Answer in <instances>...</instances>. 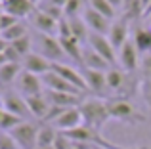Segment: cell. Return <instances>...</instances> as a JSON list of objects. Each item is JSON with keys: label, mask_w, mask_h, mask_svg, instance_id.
Instances as JSON below:
<instances>
[{"label": "cell", "mask_w": 151, "mask_h": 149, "mask_svg": "<svg viewBox=\"0 0 151 149\" xmlns=\"http://www.w3.org/2000/svg\"><path fill=\"white\" fill-rule=\"evenodd\" d=\"M117 65L128 74H136V71L140 69V65H142L140 52H138V48L134 46L132 38L117 52Z\"/></svg>", "instance_id": "52a82bcc"}, {"label": "cell", "mask_w": 151, "mask_h": 149, "mask_svg": "<svg viewBox=\"0 0 151 149\" xmlns=\"http://www.w3.org/2000/svg\"><path fill=\"white\" fill-rule=\"evenodd\" d=\"M38 128L40 124L33 120H23L17 128L10 132L12 138L17 142L19 149H37V140H38Z\"/></svg>", "instance_id": "5b68a950"}, {"label": "cell", "mask_w": 151, "mask_h": 149, "mask_svg": "<svg viewBox=\"0 0 151 149\" xmlns=\"http://www.w3.org/2000/svg\"><path fill=\"white\" fill-rule=\"evenodd\" d=\"M29 23L37 29V33H42V34H52V37H58V23L54 17H50L48 14H44V11H40L37 8V10L31 14L29 17Z\"/></svg>", "instance_id": "5bb4252c"}, {"label": "cell", "mask_w": 151, "mask_h": 149, "mask_svg": "<svg viewBox=\"0 0 151 149\" xmlns=\"http://www.w3.org/2000/svg\"><path fill=\"white\" fill-rule=\"evenodd\" d=\"M21 19H17L15 15L12 14H6V11H2L0 14V33H4V31H8L10 27H14L15 23H19Z\"/></svg>", "instance_id": "4dcf8cb0"}, {"label": "cell", "mask_w": 151, "mask_h": 149, "mask_svg": "<svg viewBox=\"0 0 151 149\" xmlns=\"http://www.w3.org/2000/svg\"><path fill=\"white\" fill-rule=\"evenodd\" d=\"M71 147H73V142H71L63 132H59L55 142H54V149H71Z\"/></svg>", "instance_id": "d6a6232c"}, {"label": "cell", "mask_w": 151, "mask_h": 149, "mask_svg": "<svg viewBox=\"0 0 151 149\" xmlns=\"http://www.w3.org/2000/svg\"><path fill=\"white\" fill-rule=\"evenodd\" d=\"M2 107L6 109L8 113L17 115L19 119H23V120L33 119V115H31V111H29V105H27V100L14 88V86H12V88H4Z\"/></svg>", "instance_id": "277c9868"}, {"label": "cell", "mask_w": 151, "mask_h": 149, "mask_svg": "<svg viewBox=\"0 0 151 149\" xmlns=\"http://www.w3.org/2000/svg\"><path fill=\"white\" fill-rule=\"evenodd\" d=\"M82 115H81V109L78 107H71V109H65L63 115L59 117L58 120L52 122V126L55 128L58 132H69V130H75V128L82 126Z\"/></svg>", "instance_id": "9a60e30c"}, {"label": "cell", "mask_w": 151, "mask_h": 149, "mask_svg": "<svg viewBox=\"0 0 151 149\" xmlns=\"http://www.w3.org/2000/svg\"><path fill=\"white\" fill-rule=\"evenodd\" d=\"M8 46H10V44H8V42L4 40L2 37H0V54H4V52H6V48H8Z\"/></svg>", "instance_id": "e575fe53"}, {"label": "cell", "mask_w": 151, "mask_h": 149, "mask_svg": "<svg viewBox=\"0 0 151 149\" xmlns=\"http://www.w3.org/2000/svg\"><path fill=\"white\" fill-rule=\"evenodd\" d=\"M149 19H151V15H149Z\"/></svg>", "instance_id": "b9f144b4"}, {"label": "cell", "mask_w": 151, "mask_h": 149, "mask_svg": "<svg viewBox=\"0 0 151 149\" xmlns=\"http://www.w3.org/2000/svg\"><path fill=\"white\" fill-rule=\"evenodd\" d=\"M37 52L42 54L52 63H65V59H69L59 38L52 37V34H42V33L37 34Z\"/></svg>", "instance_id": "3957f363"}, {"label": "cell", "mask_w": 151, "mask_h": 149, "mask_svg": "<svg viewBox=\"0 0 151 149\" xmlns=\"http://www.w3.org/2000/svg\"><path fill=\"white\" fill-rule=\"evenodd\" d=\"M81 67H84V69H94V71H103V73H107L113 65L109 63V61L105 59V57H101L100 54L96 52V50H92L88 44L82 48V65Z\"/></svg>", "instance_id": "d6986e66"}, {"label": "cell", "mask_w": 151, "mask_h": 149, "mask_svg": "<svg viewBox=\"0 0 151 149\" xmlns=\"http://www.w3.org/2000/svg\"><path fill=\"white\" fill-rule=\"evenodd\" d=\"M130 34H132V31H130V17L122 15V17H117L111 23L107 38H109V42L113 44V48L119 52V50L130 40Z\"/></svg>", "instance_id": "9c48e42d"}, {"label": "cell", "mask_w": 151, "mask_h": 149, "mask_svg": "<svg viewBox=\"0 0 151 149\" xmlns=\"http://www.w3.org/2000/svg\"><path fill=\"white\" fill-rule=\"evenodd\" d=\"M2 97H4V86H0V107H2Z\"/></svg>", "instance_id": "8d00e7d4"}, {"label": "cell", "mask_w": 151, "mask_h": 149, "mask_svg": "<svg viewBox=\"0 0 151 149\" xmlns=\"http://www.w3.org/2000/svg\"><path fill=\"white\" fill-rule=\"evenodd\" d=\"M14 88L21 94L23 97H31V96H38V94H44V82H42V77H37V74L29 73V71H21V74L17 77Z\"/></svg>", "instance_id": "ba28073f"}, {"label": "cell", "mask_w": 151, "mask_h": 149, "mask_svg": "<svg viewBox=\"0 0 151 149\" xmlns=\"http://www.w3.org/2000/svg\"><path fill=\"white\" fill-rule=\"evenodd\" d=\"M59 42H61L67 57H69L71 61H77V63L82 65V48H84V46H82L77 38H73V37L71 38H59Z\"/></svg>", "instance_id": "cb8c5ba5"}, {"label": "cell", "mask_w": 151, "mask_h": 149, "mask_svg": "<svg viewBox=\"0 0 151 149\" xmlns=\"http://www.w3.org/2000/svg\"><path fill=\"white\" fill-rule=\"evenodd\" d=\"M0 14H2V11H0Z\"/></svg>", "instance_id": "7bdbcfd3"}, {"label": "cell", "mask_w": 151, "mask_h": 149, "mask_svg": "<svg viewBox=\"0 0 151 149\" xmlns=\"http://www.w3.org/2000/svg\"><path fill=\"white\" fill-rule=\"evenodd\" d=\"M42 82H44V88L46 90H52V92H65V94H82V96H86L84 92H81V90L77 88V86H73L71 82H67L63 77H59L55 71H50L46 73L44 77H42Z\"/></svg>", "instance_id": "2e32d148"}, {"label": "cell", "mask_w": 151, "mask_h": 149, "mask_svg": "<svg viewBox=\"0 0 151 149\" xmlns=\"http://www.w3.org/2000/svg\"><path fill=\"white\" fill-rule=\"evenodd\" d=\"M86 44L90 46L92 50H96L101 57H105L113 67H119L117 65V50L113 48V44L109 42V38L105 34H98V33H90Z\"/></svg>", "instance_id": "30bf717a"}, {"label": "cell", "mask_w": 151, "mask_h": 149, "mask_svg": "<svg viewBox=\"0 0 151 149\" xmlns=\"http://www.w3.org/2000/svg\"><path fill=\"white\" fill-rule=\"evenodd\" d=\"M0 149H19L17 142L12 138L10 132H0Z\"/></svg>", "instance_id": "1f68e13d"}, {"label": "cell", "mask_w": 151, "mask_h": 149, "mask_svg": "<svg viewBox=\"0 0 151 149\" xmlns=\"http://www.w3.org/2000/svg\"><path fill=\"white\" fill-rule=\"evenodd\" d=\"M88 6L92 8V10H96L98 14L105 15V17L111 19V21H115V19H117V10H115V8L111 6L107 0H88Z\"/></svg>", "instance_id": "4316f807"}, {"label": "cell", "mask_w": 151, "mask_h": 149, "mask_svg": "<svg viewBox=\"0 0 151 149\" xmlns=\"http://www.w3.org/2000/svg\"><path fill=\"white\" fill-rule=\"evenodd\" d=\"M23 122V119H19L17 115H12V113H4V117L0 119V132H12L14 128H17Z\"/></svg>", "instance_id": "f546056e"}, {"label": "cell", "mask_w": 151, "mask_h": 149, "mask_svg": "<svg viewBox=\"0 0 151 149\" xmlns=\"http://www.w3.org/2000/svg\"><path fill=\"white\" fill-rule=\"evenodd\" d=\"M52 71H55L59 74V77H63L67 82H71L73 86H77L81 92L88 94V88H86V82H84V77H82V73L78 71V69L71 67L69 63H54V67H52Z\"/></svg>", "instance_id": "ac0fdd59"}, {"label": "cell", "mask_w": 151, "mask_h": 149, "mask_svg": "<svg viewBox=\"0 0 151 149\" xmlns=\"http://www.w3.org/2000/svg\"><path fill=\"white\" fill-rule=\"evenodd\" d=\"M4 113H6V109H4V107H0V119L4 117Z\"/></svg>", "instance_id": "74e56055"}, {"label": "cell", "mask_w": 151, "mask_h": 149, "mask_svg": "<svg viewBox=\"0 0 151 149\" xmlns=\"http://www.w3.org/2000/svg\"><path fill=\"white\" fill-rule=\"evenodd\" d=\"M107 2H109L111 4V6H113L115 8V10H122V8H124V0H107Z\"/></svg>", "instance_id": "836d02e7"}, {"label": "cell", "mask_w": 151, "mask_h": 149, "mask_svg": "<svg viewBox=\"0 0 151 149\" xmlns=\"http://www.w3.org/2000/svg\"><path fill=\"white\" fill-rule=\"evenodd\" d=\"M78 109L82 115V122L98 132H101L103 126L111 120L109 105H107V100H103V97H86Z\"/></svg>", "instance_id": "6da1fadb"}, {"label": "cell", "mask_w": 151, "mask_h": 149, "mask_svg": "<svg viewBox=\"0 0 151 149\" xmlns=\"http://www.w3.org/2000/svg\"><path fill=\"white\" fill-rule=\"evenodd\" d=\"M21 65H23V71H29V73L37 74V77H44V74L50 73L52 67H54V63H52L50 59H46V57L38 52H31L27 57H23Z\"/></svg>", "instance_id": "8fae6325"}, {"label": "cell", "mask_w": 151, "mask_h": 149, "mask_svg": "<svg viewBox=\"0 0 151 149\" xmlns=\"http://www.w3.org/2000/svg\"><path fill=\"white\" fill-rule=\"evenodd\" d=\"M35 2H40V0H35Z\"/></svg>", "instance_id": "60d3db41"}, {"label": "cell", "mask_w": 151, "mask_h": 149, "mask_svg": "<svg viewBox=\"0 0 151 149\" xmlns=\"http://www.w3.org/2000/svg\"><path fill=\"white\" fill-rule=\"evenodd\" d=\"M81 73L84 77L88 94H94V97H109V90H107V74L103 71H94V69H84L81 67Z\"/></svg>", "instance_id": "8992f818"}, {"label": "cell", "mask_w": 151, "mask_h": 149, "mask_svg": "<svg viewBox=\"0 0 151 149\" xmlns=\"http://www.w3.org/2000/svg\"><path fill=\"white\" fill-rule=\"evenodd\" d=\"M27 29H29V27H27V23L25 21H19V23H15L14 27H10L8 31L0 33V37H2L8 44H12V42H15V40H19V38L27 37V34H29V31H27Z\"/></svg>", "instance_id": "484cf974"}, {"label": "cell", "mask_w": 151, "mask_h": 149, "mask_svg": "<svg viewBox=\"0 0 151 149\" xmlns=\"http://www.w3.org/2000/svg\"><path fill=\"white\" fill-rule=\"evenodd\" d=\"M82 19H84V23L88 25L90 33H98V34H109V29H111V19H107L105 15L98 14L96 10H92V8H86L84 14H82Z\"/></svg>", "instance_id": "4fadbf2b"}, {"label": "cell", "mask_w": 151, "mask_h": 149, "mask_svg": "<svg viewBox=\"0 0 151 149\" xmlns=\"http://www.w3.org/2000/svg\"><path fill=\"white\" fill-rule=\"evenodd\" d=\"M59 132L55 130L52 124L40 122V128H38V140H37V149H44V147H54V142L58 138Z\"/></svg>", "instance_id": "603a6c76"}, {"label": "cell", "mask_w": 151, "mask_h": 149, "mask_svg": "<svg viewBox=\"0 0 151 149\" xmlns=\"http://www.w3.org/2000/svg\"><path fill=\"white\" fill-rule=\"evenodd\" d=\"M69 19V29H71V37L77 38L78 42H86L88 40V34H90V29L88 25L84 23L82 17H67Z\"/></svg>", "instance_id": "d4e9b609"}, {"label": "cell", "mask_w": 151, "mask_h": 149, "mask_svg": "<svg viewBox=\"0 0 151 149\" xmlns=\"http://www.w3.org/2000/svg\"><path fill=\"white\" fill-rule=\"evenodd\" d=\"M94 149H101V147H94Z\"/></svg>", "instance_id": "ab89813d"}, {"label": "cell", "mask_w": 151, "mask_h": 149, "mask_svg": "<svg viewBox=\"0 0 151 149\" xmlns=\"http://www.w3.org/2000/svg\"><path fill=\"white\" fill-rule=\"evenodd\" d=\"M25 100H27V105H29V111H31V115H33V119L44 122V119L48 117L50 107H52L48 97H46V94L31 96V97H25Z\"/></svg>", "instance_id": "ffe728a7"}, {"label": "cell", "mask_w": 151, "mask_h": 149, "mask_svg": "<svg viewBox=\"0 0 151 149\" xmlns=\"http://www.w3.org/2000/svg\"><path fill=\"white\" fill-rule=\"evenodd\" d=\"M0 11H2V0H0Z\"/></svg>", "instance_id": "f35d334b"}, {"label": "cell", "mask_w": 151, "mask_h": 149, "mask_svg": "<svg viewBox=\"0 0 151 149\" xmlns=\"http://www.w3.org/2000/svg\"><path fill=\"white\" fill-rule=\"evenodd\" d=\"M107 105H109L111 119L119 120V122H124L128 126H136V124L145 122V115L138 111L136 105L126 97H109Z\"/></svg>", "instance_id": "7a4b0ae2"}, {"label": "cell", "mask_w": 151, "mask_h": 149, "mask_svg": "<svg viewBox=\"0 0 151 149\" xmlns=\"http://www.w3.org/2000/svg\"><path fill=\"white\" fill-rule=\"evenodd\" d=\"M132 42L138 48L140 56L151 54V27H134L132 29Z\"/></svg>", "instance_id": "44dd1931"}, {"label": "cell", "mask_w": 151, "mask_h": 149, "mask_svg": "<svg viewBox=\"0 0 151 149\" xmlns=\"http://www.w3.org/2000/svg\"><path fill=\"white\" fill-rule=\"evenodd\" d=\"M37 10L35 0H2V11L15 15L17 19H29Z\"/></svg>", "instance_id": "7c38bea8"}, {"label": "cell", "mask_w": 151, "mask_h": 149, "mask_svg": "<svg viewBox=\"0 0 151 149\" xmlns=\"http://www.w3.org/2000/svg\"><path fill=\"white\" fill-rule=\"evenodd\" d=\"M86 8H88V0H67L63 11L65 17H82Z\"/></svg>", "instance_id": "83f0119b"}, {"label": "cell", "mask_w": 151, "mask_h": 149, "mask_svg": "<svg viewBox=\"0 0 151 149\" xmlns=\"http://www.w3.org/2000/svg\"><path fill=\"white\" fill-rule=\"evenodd\" d=\"M6 63H8L6 56H4V54H0V67H2V65H6Z\"/></svg>", "instance_id": "d590c367"}, {"label": "cell", "mask_w": 151, "mask_h": 149, "mask_svg": "<svg viewBox=\"0 0 151 149\" xmlns=\"http://www.w3.org/2000/svg\"><path fill=\"white\" fill-rule=\"evenodd\" d=\"M23 71L21 63H6L0 67V86L4 88H12V84H15L17 77Z\"/></svg>", "instance_id": "7402d4cb"}, {"label": "cell", "mask_w": 151, "mask_h": 149, "mask_svg": "<svg viewBox=\"0 0 151 149\" xmlns=\"http://www.w3.org/2000/svg\"><path fill=\"white\" fill-rule=\"evenodd\" d=\"M44 94L48 97L50 105H58L63 109L81 107V103L86 100L82 94H65V92H52V90H44Z\"/></svg>", "instance_id": "e0dca14e"}, {"label": "cell", "mask_w": 151, "mask_h": 149, "mask_svg": "<svg viewBox=\"0 0 151 149\" xmlns=\"http://www.w3.org/2000/svg\"><path fill=\"white\" fill-rule=\"evenodd\" d=\"M12 46H14V50L19 54L21 61H23V57H27L31 52H35V50H33V38H31V34H27V37L19 38V40H15V42H12Z\"/></svg>", "instance_id": "f1b7e54d"}]
</instances>
